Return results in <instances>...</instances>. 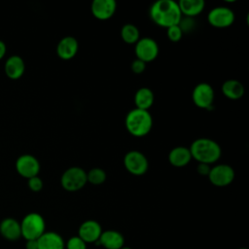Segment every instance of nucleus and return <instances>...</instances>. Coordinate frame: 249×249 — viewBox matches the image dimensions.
<instances>
[{
  "label": "nucleus",
  "mask_w": 249,
  "mask_h": 249,
  "mask_svg": "<svg viewBox=\"0 0 249 249\" xmlns=\"http://www.w3.org/2000/svg\"><path fill=\"white\" fill-rule=\"evenodd\" d=\"M150 17L159 26L168 28L179 24L182 14L178 2L173 0H159L150 8Z\"/></svg>",
  "instance_id": "f257e3e1"
},
{
  "label": "nucleus",
  "mask_w": 249,
  "mask_h": 249,
  "mask_svg": "<svg viewBox=\"0 0 249 249\" xmlns=\"http://www.w3.org/2000/svg\"><path fill=\"white\" fill-rule=\"evenodd\" d=\"M189 149L192 159H195L198 163H215L222 155L220 145L210 138L196 139Z\"/></svg>",
  "instance_id": "f03ea898"
},
{
  "label": "nucleus",
  "mask_w": 249,
  "mask_h": 249,
  "mask_svg": "<svg viewBox=\"0 0 249 249\" xmlns=\"http://www.w3.org/2000/svg\"><path fill=\"white\" fill-rule=\"evenodd\" d=\"M124 125L129 134L134 137L147 135L153 126V118L149 111L134 108L125 116Z\"/></svg>",
  "instance_id": "7ed1b4c3"
},
{
  "label": "nucleus",
  "mask_w": 249,
  "mask_h": 249,
  "mask_svg": "<svg viewBox=\"0 0 249 249\" xmlns=\"http://www.w3.org/2000/svg\"><path fill=\"white\" fill-rule=\"evenodd\" d=\"M21 237L25 240L38 239L46 231V223L43 216L36 212L26 214L21 220Z\"/></svg>",
  "instance_id": "20e7f679"
},
{
  "label": "nucleus",
  "mask_w": 249,
  "mask_h": 249,
  "mask_svg": "<svg viewBox=\"0 0 249 249\" xmlns=\"http://www.w3.org/2000/svg\"><path fill=\"white\" fill-rule=\"evenodd\" d=\"M87 183V172L79 166L67 168L60 178L61 187L67 192H77L83 189Z\"/></svg>",
  "instance_id": "39448f33"
},
{
  "label": "nucleus",
  "mask_w": 249,
  "mask_h": 249,
  "mask_svg": "<svg viewBox=\"0 0 249 249\" xmlns=\"http://www.w3.org/2000/svg\"><path fill=\"white\" fill-rule=\"evenodd\" d=\"M214 97V89L212 86L207 83L197 84L192 92V99L194 104L200 109L212 110Z\"/></svg>",
  "instance_id": "423d86ee"
},
{
  "label": "nucleus",
  "mask_w": 249,
  "mask_h": 249,
  "mask_svg": "<svg viewBox=\"0 0 249 249\" xmlns=\"http://www.w3.org/2000/svg\"><path fill=\"white\" fill-rule=\"evenodd\" d=\"M125 169L132 175L141 176L148 171L149 161L144 154L139 151H129L124 158Z\"/></svg>",
  "instance_id": "0eeeda50"
},
{
  "label": "nucleus",
  "mask_w": 249,
  "mask_h": 249,
  "mask_svg": "<svg viewBox=\"0 0 249 249\" xmlns=\"http://www.w3.org/2000/svg\"><path fill=\"white\" fill-rule=\"evenodd\" d=\"M136 58L144 61L145 63L155 60L159 54L158 43L150 37L140 38L134 48Z\"/></svg>",
  "instance_id": "6e6552de"
},
{
  "label": "nucleus",
  "mask_w": 249,
  "mask_h": 249,
  "mask_svg": "<svg viewBox=\"0 0 249 249\" xmlns=\"http://www.w3.org/2000/svg\"><path fill=\"white\" fill-rule=\"evenodd\" d=\"M235 16L231 9L219 6L213 8L207 15V20L210 25L217 28H226L231 26L234 21Z\"/></svg>",
  "instance_id": "1a4fd4ad"
},
{
  "label": "nucleus",
  "mask_w": 249,
  "mask_h": 249,
  "mask_svg": "<svg viewBox=\"0 0 249 249\" xmlns=\"http://www.w3.org/2000/svg\"><path fill=\"white\" fill-rule=\"evenodd\" d=\"M234 170L229 164H217L211 167L208 179L216 187H227L234 179Z\"/></svg>",
  "instance_id": "9d476101"
},
{
  "label": "nucleus",
  "mask_w": 249,
  "mask_h": 249,
  "mask_svg": "<svg viewBox=\"0 0 249 249\" xmlns=\"http://www.w3.org/2000/svg\"><path fill=\"white\" fill-rule=\"evenodd\" d=\"M16 169L20 176L29 179L31 177L38 176L40 171V162L32 155H21L16 161Z\"/></svg>",
  "instance_id": "9b49d317"
},
{
  "label": "nucleus",
  "mask_w": 249,
  "mask_h": 249,
  "mask_svg": "<svg viewBox=\"0 0 249 249\" xmlns=\"http://www.w3.org/2000/svg\"><path fill=\"white\" fill-rule=\"evenodd\" d=\"M101 225L95 220H87L83 222L78 230V236L87 244L96 243L102 233Z\"/></svg>",
  "instance_id": "f8f14e48"
},
{
  "label": "nucleus",
  "mask_w": 249,
  "mask_h": 249,
  "mask_svg": "<svg viewBox=\"0 0 249 249\" xmlns=\"http://www.w3.org/2000/svg\"><path fill=\"white\" fill-rule=\"evenodd\" d=\"M116 10L117 4L114 0H94L90 6L92 16L100 20H106L112 18Z\"/></svg>",
  "instance_id": "ddd939ff"
},
{
  "label": "nucleus",
  "mask_w": 249,
  "mask_h": 249,
  "mask_svg": "<svg viewBox=\"0 0 249 249\" xmlns=\"http://www.w3.org/2000/svg\"><path fill=\"white\" fill-rule=\"evenodd\" d=\"M79 43L75 37L65 36L56 46V53L63 60L72 59L78 53Z\"/></svg>",
  "instance_id": "4468645a"
},
{
  "label": "nucleus",
  "mask_w": 249,
  "mask_h": 249,
  "mask_svg": "<svg viewBox=\"0 0 249 249\" xmlns=\"http://www.w3.org/2000/svg\"><path fill=\"white\" fill-rule=\"evenodd\" d=\"M105 249H120L124 245V235L115 230L103 231L96 242Z\"/></svg>",
  "instance_id": "2eb2a0df"
},
{
  "label": "nucleus",
  "mask_w": 249,
  "mask_h": 249,
  "mask_svg": "<svg viewBox=\"0 0 249 249\" xmlns=\"http://www.w3.org/2000/svg\"><path fill=\"white\" fill-rule=\"evenodd\" d=\"M38 249H65L63 237L55 231H45L37 239Z\"/></svg>",
  "instance_id": "dca6fc26"
},
{
  "label": "nucleus",
  "mask_w": 249,
  "mask_h": 249,
  "mask_svg": "<svg viewBox=\"0 0 249 249\" xmlns=\"http://www.w3.org/2000/svg\"><path fill=\"white\" fill-rule=\"evenodd\" d=\"M1 235L11 241L18 240L21 237L20 224L14 218H6L0 223Z\"/></svg>",
  "instance_id": "f3484780"
},
{
  "label": "nucleus",
  "mask_w": 249,
  "mask_h": 249,
  "mask_svg": "<svg viewBox=\"0 0 249 249\" xmlns=\"http://www.w3.org/2000/svg\"><path fill=\"white\" fill-rule=\"evenodd\" d=\"M192 160L190 149L184 146H177L173 148L168 154V161L175 167H183L189 164Z\"/></svg>",
  "instance_id": "a211bd4d"
},
{
  "label": "nucleus",
  "mask_w": 249,
  "mask_h": 249,
  "mask_svg": "<svg viewBox=\"0 0 249 249\" xmlns=\"http://www.w3.org/2000/svg\"><path fill=\"white\" fill-rule=\"evenodd\" d=\"M25 70L23 59L18 55L10 56L5 62V73L12 80L19 79Z\"/></svg>",
  "instance_id": "6ab92c4d"
},
{
  "label": "nucleus",
  "mask_w": 249,
  "mask_h": 249,
  "mask_svg": "<svg viewBox=\"0 0 249 249\" xmlns=\"http://www.w3.org/2000/svg\"><path fill=\"white\" fill-rule=\"evenodd\" d=\"M178 6L182 16L193 18L203 11L205 2L203 0H180Z\"/></svg>",
  "instance_id": "aec40b11"
},
{
  "label": "nucleus",
  "mask_w": 249,
  "mask_h": 249,
  "mask_svg": "<svg viewBox=\"0 0 249 249\" xmlns=\"http://www.w3.org/2000/svg\"><path fill=\"white\" fill-rule=\"evenodd\" d=\"M222 93L229 99H239L244 94V86L237 80H227L222 85Z\"/></svg>",
  "instance_id": "412c9836"
},
{
  "label": "nucleus",
  "mask_w": 249,
  "mask_h": 249,
  "mask_svg": "<svg viewBox=\"0 0 249 249\" xmlns=\"http://www.w3.org/2000/svg\"><path fill=\"white\" fill-rule=\"evenodd\" d=\"M154 100V92L149 88H140L134 94V103L137 109L148 111V109L153 105Z\"/></svg>",
  "instance_id": "4be33fe9"
},
{
  "label": "nucleus",
  "mask_w": 249,
  "mask_h": 249,
  "mask_svg": "<svg viewBox=\"0 0 249 249\" xmlns=\"http://www.w3.org/2000/svg\"><path fill=\"white\" fill-rule=\"evenodd\" d=\"M121 37L126 44H136V42L140 39V33L134 24L126 23L121 29Z\"/></svg>",
  "instance_id": "5701e85b"
},
{
  "label": "nucleus",
  "mask_w": 249,
  "mask_h": 249,
  "mask_svg": "<svg viewBox=\"0 0 249 249\" xmlns=\"http://www.w3.org/2000/svg\"><path fill=\"white\" fill-rule=\"evenodd\" d=\"M87 180L92 185H101L106 180V173L102 168H91L87 172Z\"/></svg>",
  "instance_id": "b1692460"
},
{
  "label": "nucleus",
  "mask_w": 249,
  "mask_h": 249,
  "mask_svg": "<svg viewBox=\"0 0 249 249\" xmlns=\"http://www.w3.org/2000/svg\"><path fill=\"white\" fill-rule=\"evenodd\" d=\"M65 249H88L87 243L78 235L71 236L65 242Z\"/></svg>",
  "instance_id": "393cba45"
},
{
  "label": "nucleus",
  "mask_w": 249,
  "mask_h": 249,
  "mask_svg": "<svg viewBox=\"0 0 249 249\" xmlns=\"http://www.w3.org/2000/svg\"><path fill=\"white\" fill-rule=\"evenodd\" d=\"M166 29H167L166 35H167V38L169 39V41H171V42H179L181 40V38L183 36V32H182L179 24L170 26V27H168Z\"/></svg>",
  "instance_id": "a878e982"
},
{
  "label": "nucleus",
  "mask_w": 249,
  "mask_h": 249,
  "mask_svg": "<svg viewBox=\"0 0 249 249\" xmlns=\"http://www.w3.org/2000/svg\"><path fill=\"white\" fill-rule=\"evenodd\" d=\"M27 185L32 192H40L43 189V181L38 176L27 179Z\"/></svg>",
  "instance_id": "bb28decb"
},
{
  "label": "nucleus",
  "mask_w": 249,
  "mask_h": 249,
  "mask_svg": "<svg viewBox=\"0 0 249 249\" xmlns=\"http://www.w3.org/2000/svg\"><path fill=\"white\" fill-rule=\"evenodd\" d=\"M131 70L133 73L135 74H141L145 71L146 69V63L140 59L135 58L132 62H131Z\"/></svg>",
  "instance_id": "cd10ccee"
},
{
  "label": "nucleus",
  "mask_w": 249,
  "mask_h": 249,
  "mask_svg": "<svg viewBox=\"0 0 249 249\" xmlns=\"http://www.w3.org/2000/svg\"><path fill=\"white\" fill-rule=\"evenodd\" d=\"M194 20L192 19V18H181L180 22H179V26L182 30V32H187V31H191L194 27Z\"/></svg>",
  "instance_id": "c85d7f7f"
},
{
  "label": "nucleus",
  "mask_w": 249,
  "mask_h": 249,
  "mask_svg": "<svg viewBox=\"0 0 249 249\" xmlns=\"http://www.w3.org/2000/svg\"><path fill=\"white\" fill-rule=\"evenodd\" d=\"M210 169H211V166L210 164H207V163H198L196 167L197 173L203 176H208Z\"/></svg>",
  "instance_id": "c756f323"
},
{
  "label": "nucleus",
  "mask_w": 249,
  "mask_h": 249,
  "mask_svg": "<svg viewBox=\"0 0 249 249\" xmlns=\"http://www.w3.org/2000/svg\"><path fill=\"white\" fill-rule=\"evenodd\" d=\"M25 249H38L37 239L26 240V243H25Z\"/></svg>",
  "instance_id": "7c9ffc66"
},
{
  "label": "nucleus",
  "mask_w": 249,
  "mask_h": 249,
  "mask_svg": "<svg viewBox=\"0 0 249 249\" xmlns=\"http://www.w3.org/2000/svg\"><path fill=\"white\" fill-rule=\"evenodd\" d=\"M5 53H6V45L3 41L0 40V59L4 57Z\"/></svg>",
  "instance_id": "2f4dec72"
},
{
  "label": "nucleus",
  "mask_w": 249,
  "mask_h": 249,
  "mask_svg": "<svg viewBox=\"0 0 249 249\" xmlns=\"http://www.w3.org/2000/svg\"><path fill=\"white\" fill-rule=\"evenodd\" d=\"M120 249H131V248L128 247V246H124H124H123L122 248H120Z\"/></svg>",
  "instance_id": "473e14b6"
},
{
  "label": "nucleus",
  "mask_w": 249,
  "mask_h": 249,
  "mask_svg": "<svg viewBox=\"0 0 249 249\" xmlns=\"http://www.w3.org/2000/svg\"><path fill=\"white\" fill-rule=\"evenodd\" d=\"M238 249H247V248H244V247H241V248H238Z\"/></svg>",
  "instance_id": "72a5a7b5"
}]
</instances>
